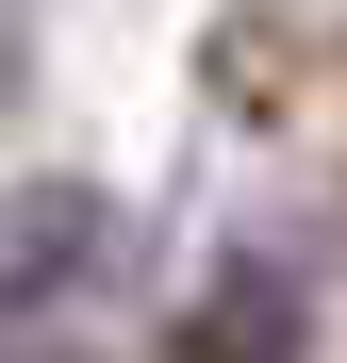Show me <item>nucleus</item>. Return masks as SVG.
Here are the masks:
<instances>
[{"instance_id": "obj_2", "label": "nucleus", "mask_w": 347, "mask_h": 363, "mask_svg": "<svg viewBox=\"0 0 347 363\" xmlns=\"http://www.w3.org/2000/svg\"><path fill=\"white\" fill-rule=\"evenodd\" d=\"M67 248H83V199H17V215H0V297H50Z\"/></svg>"}, {"instance_id": "obj_1", "label": "nucleus", "mask_w": 347, "mask_h": 363, "mask_svg": "<svg viewBox=\"0 0 347 363\" xmlns=\"http://www.w3.org/2000/svg\"><path fill=\"white\" fill-rule=\"evenodd\" d=\"M182 363H298V297L281 281H215L182 314Z\"/></svg>"}]
</instances>
